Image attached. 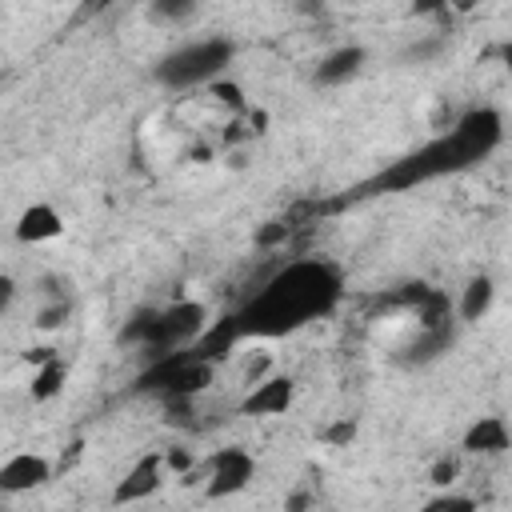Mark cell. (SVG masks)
I'll use <instances>...</instances> for the list:
<instances>
[{
  "instance_id": "1",
  "label": "cell",
  "mask_w": 512,
  "mask_h": 512,
  "mask_svg": "<svg viewBox=\"0 0 512 512\" xmlns=\"http://www.w3.org/2000/svg\"><path fill=\"white\" fill-rule=\"evenodd\" d=\"M344 292L340 268L328 260H292L284 264L256 296L236 312L240 336H284L316 316H328Z\"/></svg>"
},
{
  "instance_id": "2",
  "label": "cell",
  "mask_w": 512,
  "mask_h": 512,
  "mask_svg": "<svg viewBox=\"0 0 512 512\" xmlns=\"http://www.w3.org/2000/svg\"><path fill=\"white\" fill-rule=\"evenodd\" d=\"M500 136H504V116L496 108H472L444 136H436L424 148L408 152L404 160H396L392 168H384L376 180L360 184L352 196L400 192V188H412V184H424V180H436V176H448V172H464L468 164L484 160L500 144Z\"/></svg>"
},
{
  "instance_id": "3",
  "label": "cell",
  "mask_w": 512,
  "mask_h": 512,
  "mask_svg": "<svg viewBox=\"0 0 512 512\" xmlns=\"http://www.w3.org/2000/svg\"><path fill=\"white\" fill-rule=\"evenodd\" d=\"M236 56V44L228 36H208V40H192V44H180L176 52L160 56L152 76L164 84V88H196V84H216V76L232 64Z\"/></svg>"
},
{
  "instance_id": "4",
  "label": "cell",
  "mask_w": 512,
  "mask_h": 512,
  "mask_svg": "<svg viewBox=\"0 0 512 512\" xmlns=\"http://www.w3.org/2000/svg\"><path fill=\"white\" fill-rule=\"evenodd\" d=\"M208 380H212V364L196 348H180V352L148 360L136 388L140 392H160L164 400H192L200 388H208Z\"/></svg>"
},
{
  "instance_id": "5",
  "label": "cell",
  "mask_w": 512,
  "mask_h": 512,
  "mask_svg": "<svg viewBox=\"0 0 512 512\" xmlns=\"http://www.w3.org/2000/svg\"><path fill=\"white\" fill-rule=\"evenodd\" d=\"M204 332H208V312H204V304H196V300H176V304L160 308L156 328H152L144 352L156 360V356H168V352H180V348L196 344Z\"/></svg>"
},
{
  "instance_id": "6",
  "label": "cell",
  "mask_w": 512,
  "mask_h": 512,
  "mask_svg": "<svg viewBox=\"0 0 512 512\" xmlns=\"http://www.w3.org/2000/svg\"><path fill=\"white\" fill-rule=\"evenodd\" d=\"M256 476V460L248 448H224L212 456V468H208V500H224V496H236L240 488H248V480Z\"/></svg>"
},
{
  "instance_id": "7",
  "label": "cell",
  "mask_w": 512,
  "mask_h": 512,
  "mask_svg": "<svg viewBox=\"0 0 512 512\" xmlns=\"http://www.w3.org/2000/svg\"><path fill=\"white\" fill-rule=\"evenodd\" d=\"M160 472H164V456H160V452L140 456V460H136V464L124 472V480L116 484L112 504H136V500L152 496V492L160 488Z\"/></svg>"
},
{
  "instance_id": "8",
  "label": "cell",
  "mask_w": 512,
  "mask_h": 512,
  "mask_svg": "<svg viewBox=\"0 0 512 512\" xmlns=\"http://www.w3.org/2000/svg\"><path fill=\"white\" fill-rule=\"evenodd\" d=\"M292 396H296L292 376H268V380H260V384L240 400V412H244V416H280V412H288Z\"/></svg>"
},
{
  "instance_id": "9",
  "label": "cell",
  "mask_w": 512,
  "mask_h": 512,
  "mask_svg": "<svg viewBox=\"0 0 512 512\" xmlns=\"http://www.w3.org/2000/svg\"><path fill=\"white\" fill-rule=\"evenodd\" d=\"M52 476V464L36 452H20L12 460H4L0 468V488L4 492H28V488H40L44 480Z\"/></svg>"
},
{
  "instance_id": "10",
  "label": "cell",
  "mask_w": 512,
  "mask_h": 512,
  "mask_svg": "<svg viewBox=\"0 0 512 512\" xmlns=\"http://www.w3.org/2000/svg\"><path fill=\"white\" fill-rule=\"evenodd\" d=\"M364 68V48L360 44H344V48H332L320 64H316V72H312V84H320V88H332V84H344V80H352L356 72Z\"/></svg>"
},
{
  "instance_id": "11",
  "label": "cell",
  "mask_w": 512,
  "mask_h": 512,
  "mask_svg": "<svg viewBox=\"0 0 512 512\" xmlns=\"http://www.w3.org/2000/svg\"><path fill=\"white\" fill-rule=\"evenodd\" d=\"M452 340H456V320L440 324V328H420V336L404 348L400 364H432V360H440L452 348Z\"/></svg>"
},
{
  "instance_id": "12",
  "label": "cell",
  "mask_w": 512,
  "mask_h": 512,
  "mask_svg": "<svg viewBox=\"0 0 512 512\" xmlns=\"http://www.w3.org/2000/svg\"><path fill=\"white\" fill-rule=\"evenodd\" d=\"M512 444V432L500 416H480L476 424H468L464 432V452H480V456H492V452H504Z\"/></svg>"
},
{
  "instance_id": "13",
  "label": "cell",
  "mask_w": 512,
  "mask_h": 512,
  "mask_svg": "<svg viewBox=\"0 0 512 512\" xmlns=\"http://www.w3.org/2000/svg\"><path fill=\"white\" fill-rule=\"evenodd\" d=\"M64 232V220H60V212L52 208V204H32V208H24V216H20V224H16V236L24 240V244H40V240H52V236H60Z\"/></svg>"
},
{
  "instance_id": "14",
  "label": "cell",
  "mask_w": 512,
  "mask_h": 512,
  "mask_svg": "<svg viewBox=\"0 0 512 512\" xmlns=\"http://www.w3.org/2000/svg\"><path fill=\"white\" fill-rule=\"evenodd\" d=\"M236 340H244V336H240V324H236V312H232V316L216 320V324H212V328H208V332H204V336H200L192 348H196V352H200L208 364H216V360H220V356H224V352H228Z\"/></svg>"
},
{
  "instance_id": "15",
  "label": "cell",
  "mask_w": 512,
  "mask_h": 512,
  "mask_svg": "<svg viewBox=\"0 0 512 512\" xmlns=\"http://www.w3.org/2000/svg\"><path fill=\"white\" fill-rule=\"evenodd\" d=\"M492 296H496L492 280H488V276H472V280L464 284V296H460V320H464V324L480 320V316L492 308Z\"/></svg>"
},
{
  "instance_id": "16",
  "label": "cell",
  "mask_w": 512,
  "mask_h": 512,
  "mask_svg": "<svg viewBox=\"0 0 512 512\" xmlns=\"http://www.w3.org/2000/svg\"><path fill=\"white\" fill-rule=\"evenodd\" d=\"M416 320L420 328H440V324H452V300L444 288H428V296L416 304Z\"/></svg>"
},
{
  "instance_id": "17",
  "label": "cell",
  "mask_w": 512,
  "mask_h": 512,
  "mask_svg": "<svg viewBox=\"0 0 512 512\" xmlns=\"http://www.w3.org/2000/svg\"><path fill=\"white\" fill-rule=\"evenodd\" d=\"M64 380H68V364L60 356L48 360V364H40L36 376H32V400H52L64 388Z\"/></svg>"
},
{
  "instance_id": "18",
  "label": "cell",
  "mask_w": 512,
  "mask_h": 512,
  "mask_svg": "<svg viewBox=\"0 0 512 512\" xmlns=\"http://www.w3.org/2000/svg\"><path fill=\"white\" fill-rule=\"evenodd\" d=\"M156 316H160L156 308H140V312L124 324L120 340H124V344H140V348H144V344H148V336H152V328H156Z\"/></svg>"
},
{
  "instance_id": "19",
  "label": "cell",
  "mask_w": 512,
  "mask_h": 512,
  "mask_svg": "<svg viewBox=\"0 0 512 512\" xmlns=\"http://www.w3.org/2000/svg\"><path fill=\"white\" fill-rule=\"evenodd\" d=\"M420 512H476V500L472 496H460V492H444V496L428 500Z\"/></svg>"
},
{
  "instance_id": "20",
  "label": "cell",
  "mask_w": 512,
  "mask_h": 512,
  "mask_svg": "<svg viewBox=\"0 0 512 512\" xmlns=\"http://www.w3.org/2000/svg\"><path fill=\"white\" fill-rule=\"evenodd\" d=\"M292 236V224L288 220H268L264 228H256V248H276Z\"/></svg>"
},
{
  "instance_id": "21",
  "label": "cell",
  "mask_w": 512,
  "mask_h": 512,
  "mask_svg": "<svg viewBox=\"0 0 512 512\" xmlns=\"http://www.w3.org/2000/svg\"><path fill=\"white\" fill-rule=\"evenodd\" d=\"M152 16L156 20H188V16H196V4L192 0H160V4H152Z\"/></svg>"
},
{
  "instance_id": "22",
  "label": "cell",
  "mask_w": 512,
  "mask_h": 512,
  "mask_svg": "<svg viewBox=\"0 0 512 512\" xmlns=\"http://www.w3.org/2000/svg\"><path fill=\"white\" fill-rule=\"evenodd\" d=\"M352 440H356V420L352 416H344V420L324 428V444H332V448H348Z\"/></svg>"
},
{
  "instance_id": "23",
  "label": "cell",
  "mask_w": 512,
  "mask_h": 512,
  "mask_svg": "<svg viewBox=\"0 0 512 512\" xmlns=\"http://www.w3.org/2000/svg\"><path fill=\"white\" fill-rule=\"evenodd\" d=\"M68 300H52V304H44L40 312H36V328H60L64 320H68Z\"/></svg>"
},
{
  "instance_id": "24",
  "label": "cell",
  "mask_w": 512,
  "mask_h": 512,
  "mask_svg": "<svg viewBox=\"0 0 512 512\" xmlns=\"http://www.w3.org/2000/svg\"><path fill=\"white\" fill-rule=\"evenodd\" d=\"M440 48H444V36H428V40H416L412 48H404V60H416L420 64V60H432Z\"/></svg>"
},
{
  "instance_id": "25",
  "label": "cell",
  "mask_w": 512,
  "mask_h": 512,
  "mask_svg": "<svg viewBox=\"0 0 512 512\" xmlns=\"http://www.w3.org/2000/svg\"><path fill=\"white\" fill-rule=\"evenodd\" d=\"M212 96H216L220 104H228V108H240V104H244V96H240V88H236L232 80H216V84H212Z\"/></svg>"
},
{
  "instance_id": "26",
  "label": "cell",
  "mask_w": 512,
  "mask_h": 512,
  "mask_svg": "<svg viewBox=\"0 0 512 512\" xmlns=\"http://www.w3.org/2000/svg\"><path fill=\"white\" fill-rule=\"evenodd\" d=\"M452 476H456V460L452 456H440L436 464H432V484H452Z\"/></svg>"
},
{
  "instance_id": "27",
  "label": "cell",
  "mask_w": 512,
  "mask_h": 512,
  "mask_svg": "<svg viewBox=\"0 0 512 512\" xmlns=\"http://www.w3.org/2000/svg\"><path fill=\"white\" fill-rule=\"evenodd\" d=\"M312 508V492L308 488H296V492H288V500H284V512H308Z\"/></svg>"
},
{
  "instance_id": "28",
  "label": "cell",
  "mask_w": 512,
  "mask_h": 512,
  "mask_svg": "<svg viewBox=\"0 0 512 512\" xmlns=\"http://www.w3.org/2000/svg\"><path fill=\"white\" fill-rule=\"evenodd\" d=\"M164 464H172L176 472H188V468H192V456H188L184 448H172V452L164 456Z\"/></svg>"
},
{
  "instance_id": "29",
  "label": "cell",
  "mask_w": 512,
  "mask_h": 512,
  "mask_svg": "<svg viewBox=\"0 0 512 512\" xmlns=\"http://www.w3.org/2000/svg\"><path fill=\"white\" fill-rule=\"evenodd\" d=\"M12 296H16V284H12V276H4V280H0V312L12 308Z\"/></svg>"
},
{
  "instance_id": "30",
  "label": "cell",
  "mask_w": 512,
  "mask_h": 512,
  "mask_svg": "<svg viewBox=\"0 0 512 512\" xmlns=\"http://www.w3.org/2000/svg\"><path fill=\"white\" fill-rule=\"evenodd\" d=\"M500 60H504V68H508V72H512V40H508V44H504V48H500Z\"/></svg>"
}]
</instances>
